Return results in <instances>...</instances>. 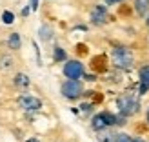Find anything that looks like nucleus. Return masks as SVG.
Segmentation results:
<instances>
[{"label": "nucleus", "instance_id": "4be33fe9", "mask_svg": "<svg viewBox=\"0 0 149 142\" xmlns=\"http://www.w3.org/2000/svg\"><path fill=\"white\" fill-rule=\"evenodd\" d=\"M146 122L149 124V106H147V111H146Z\"/></svg>", "mask_w": 149, "mask_h": 142}, {"label": "nucleus", "instance_id": "7ed1b4c3", "mask_svg": "<svg viewBox=\"0 0 149 142\" xmlns=\"http://www.w3.org/2000/svg\"><path fill=\"white\" fill-rule=\"evenodd\" d=\"M60 93L68 100H78L84 95V84L80 78H65L60 86Z\"/></svg>", "mask_w": 149, "mask_h": 142}, {"label": "nucleus", "instance_id": "20e7f679", "mask_svg": "<svg viewBox=\"0 0 149 142\" xmlns=\"http://www.w3.org/2000/svg\"><path fill=\"white\" fill-rule=\"evenodd\" d=\"M116 126V115L111 113V111H100V113H96L91 120V128L98 133V131H104V129H109Z\"/></svg>", "mask_w": 149, "mask_h": 142}, {"label": "nucleus", "instance_id": "a211bd4d", "mask_svg": "<svg viewBox=\"0 0 149 142\" xmlns=\"http://www.w3.org/2000/svg\"><path fill=\"white\" fill-rule=\"evenodd\" d=\"M120 2H125V0H106V4H109V6H115V4H120Z\"/></svg>", "mask_w": 149, "mask_h": 142}, {"label": "nucleus", "instance_id": "6e6552de", "mask_svg": "<svg viewBox=\"0 0 149 142\" xmlns=\"http://www.w3.org/2000/svg\"><path fill=\"white\" fill-rule=\"evenodd\" d=\"M138 77H140V95H144L149 89V64L138 69Z\"/></svg>", "mask_w": 149, "mask_h": 142}, {"label": "nucleus", "instance_id": "aec40b11", "mask_svg": "<svg viewBox=\"0 0 149 142\" xmlns=\"http://www.w3.org/2000/svg\"><path fill=\"white\" fill-rule=\"evenodd\" d=\"M31 7L36 9V7H38V0H31Z\"/></svg>", "mask_w": 149, "mask_h": 142}, {"label": "nucleus", "instance_id": "5701e85b", "mask_svg": "<svg viewBox=\"0 0 149 142\" xmlns=\"http://www.w3.org/2000/svg\"><path fill=\"white\" fill-rule=\"evenodd\" d=\"M131 142H146V140H144V139H133Z\"/></svg>", "mask_w": 149, "mask_h": 142}, {"label": "nucleus", "instance_id": "f03ea898", "mask_svg": "<svg viewBox=\"0 0 149 142\" xmlns=\"http://www.w3.org/2000/svg\"><path fill=\"white\" fill-rule=\"evenodd\" d=\"M116 108L124 117H133V115H136L140 111V102H138V99L135 95L124 93V95H120L116 99Z\"/></svg>", "mask_w": 149, "mask_h": 142}, {"label": "nucleus", "instance_id": "412c9836", "mask_svg": "<svg viewBox=\"0 0 149 142\" xmlns=\"http://www.w3.org/2000/svg\"><path fill=\"white\" fill-rule=\"evenodd\" d=\"M26 142H40V140H38V139H36V137H31V139H27Z\"/></svg>", "mask_w": 149, "mask_h": 142}, {"label": "nucleus", "instance_id": "9d476101", "mask_svg": "<svg viewBox=\"0 0 149 142\" xmlns=\"http://www.w3.org/2000/svg\"><path fill=\"white\" fill-rule=\"evenodd\" d=\"M133 7H135V13L140 18H144L149 13V0H133Z\"/></svg>", "mask_w": 149, "mask_h": 142}, {"label": "nucleus", "instance_id": "dca6fc26", "mask_svg": "<svg viewBox=\"0 0 149 142\" xmlns=\"http://www.w3.org/2000/svg\"><path fill=\"white\" fill-rule=\"evenodd\" d=\"M131 140H133V137L127 135V133H124V131L115 133V139H113V142H131Z\"/></svg>", "mask_w": 149, "mask_h": 142}, {"label": "nucleus", "instance_id": "f8f14e48", "mask_svg": "<svg viewBox=\"0 0 149 142\" xmlns=\"http://www.w3.org/2000/svg\"><path fill=\"white\" fill-rule=\"evenodd\" d=\"M38 38H40L42 42H49L51 38H53V29H51L49 26L44 24V26L38 29Z\"/></svg>", "mask_w": 149, "mask_h": 142}, {"label": "nucleus", "instance_id": "0eeeda50", "mask_svg": "<svg viewBox=\"0 0 149 142\" xmlns=\"http://www.w3.org/2000/svg\"><path fill=\"white\" fill-rule=\"evenodd\" d=\"M18 106L24 111H38L42 108V100L33 95H20L18 97Z\"/></svg>", "mask_w": 149, "mask_h": 142}, {"label": "nucleus", "instance_id": "f257e3e1", "mask_svg": "<svg viewBox=\"0 0 149 142\" xmlns=\"http://www.w3.org/2000/svg\"><path fill=\"white\" fill-rule=\"evenodd\" d=\"M111 60L118 69H131L135 64V55L127 46H115L111 49Z\"/></svg>", "mask_w": 149, "mask_h": 142}, {"label": "nucleus", "instance_id": "2eb2a0df", "mask_svg": "<svg viewBox=\"0 0 149 142\" xmlns=\"http://www.w3.org/2000/svg\"><path fill=\"white\" fill-rule=\"evenodd\" d=\"M113 139H115V133L113 131H107V129L98 131V140L100 142H113Z\"/></svg>", "mask_w": 149, "mask_h": 142}, {"label": "nucleus", "instance_id": "6ab92c4d", "mask_svg": "<svg viewBox=\"0 0 149 142\" xmlns=\"http://www.w3.org/2000/svg\"><path fill=\"white\" fill-rule=\"evenodd\" d=\"M82 111H84V113H86V111H91V104H82Z\"/></svg>", "mask_w": 149, "mask_h": 142}, {"label": "nucleus", "instance_id": "1a4fd4ad", "mask_svg": "<svg viewBox=\"0 0 149 142\" xmlns=\"http://www.w3.org/2000/svg\"><path fill=\"white\" fill-rule=\"evenodd\" d=\"M29 84H31V80H29V77L26 73H17L13 77V86L17 89H27Z\"/></svg>", "mask_w": 149, "mask_h": 142}, {"label": "nucleus", "instance_id": "4468645a", "mask_svg": "<svg viewBox=\"0 0 149 142\" xmlns=\"http://www.w3.org/2000/svg\"><path fill=\"white\" fill-rule=\"evenodd\" d=\"M15 68V58L13 57H2L0 58V69L2 71H11Z\"/></svg>", "mask_w": 149, "mask_h": 142}, {"label": "nucleus", "instance_id": "9b49d317", "mask_svg": "<svg viewBox=\"0 0 149 142\" xmlns=\"http://www.w3.org/2000/svg\"><path fill=\"white\" fill-rule=\"evenodd\" d=\"M6 44H7V48H9L11 51H18L22 48V36L18 33H11L9 36H7Z\"/></svg>", "mask_w": 149, "mask_h": 142}, {"label": "nucleus", "instance_id": "ddd939ff", "mask_svg": "<svg viewBox=\"0 0 149 142\" xmlns=\"http://www.w3.org/2000/svg\"><path fill=\"white\" fill-rule=\"evenodd\" d=\"M53 60H55V62H65V60H68V53H65L64 48L56 46V48L53 49Z\"/></svg>", "mask_w": 149, "mask_h": 142}, {"label": "nucleus", "instance_id": "39448f33", "mask_svg": "<svg viewBox=\"0 0 149 142\" xmlns=\"http://www.w3.org/2000/svg\"><path fill=\"white\" fill-rule=\"evenodd\" d=\"M62 73H64L65 78H82L86 75V66L80 60H77V58H71V60L64 62Z\"/></svg>", "mask_w": 149, "mask_h": 142}, {"label": "nucleus", "instance_id": "423d86ee", "mask_svg": "<svg viewBox=\"0 0 149 142\" xmlns=\"http://www.w3.org/2000/svg\"><path fill=\"white\" fill-rule=\"evenodd\" d=\"M89 20H91L93 26H106L109 22V13H107V7L106 6H95L91 15H89Z\"/></svg>", "mask_w": 149, "mask_h": 142}, {"label": "nucleus", "instance_id": "f3484780", "mask_svg": "<svg viewBox=\"0 0 149 142\" xmlns=\"http://www.w3.org/2000/svg\"><path fill=\"white\" fill-rule=\"evenodd\" d=\"M2 22L6 26H11L13 22H15V13L13 11H4L2 13Z\"/></svg>", "mask_w": 149, "mask_h": 142}]
</instances>
